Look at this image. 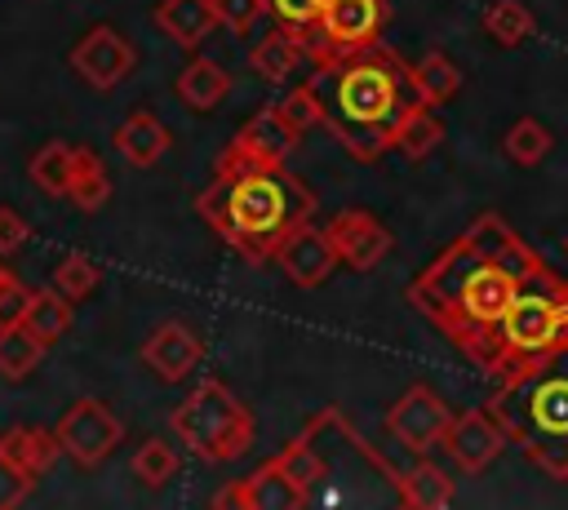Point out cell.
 I'll use <instances>...</instances> for the list:
<instances>
[{
	"mask_svg": "<svg viewBox=\"0 0 568 510\" xmlns=\"http://www.w3.org/2000/svg\"><path fill=\"white\" fill-rule=\"evenodd\" d=\"M311 53V44H306V31H288V27H280V31H271L266 40H257V49H253V67L266 75V80H284V75H293L297 67H302V58Z\"/></svg>",
	"mask_w": 568,
	"mask_h": 510,
	"instance_id": "d6986e66",
	"label": "cell"
},
{
	"mask_svg": "<svg viewBox=\"0 0 568 510\" xmlns=\"http://www.w3.org/2000/svg\"><path fill=\"white\" fill-rule=\"evenodd\" d=\"M195 208L231 248L266 262L288 239V231L311 222L315 195L293 173H284V164H253L226 146L222 173L195 200Z\"/></svg>",
	"mask_w": 568,
	"mask_h": 510,
	"instance_id": "3957f363",
	"label": "cell"
},
{
	"mask_svg": "<svg viewBox=\"0 0 568 510\" xmlns=\"http://www.w3.org/2000/svg\"><path fill=\"white\" fill-rule=\"evenodd\" d=\"M510 443V435H506V426L497 421V412L484 404V408H466V412H457L453 417V426H448V435H444V448H448V457L462 466V470H488L497 457H501V448Z\"/></svg>",
	"mask_w": 568,
	"mask_h": 510,
	"instance_id": "ba28073f",
	"label": "cell"
},
{
	"mask_svg": "<svg viewBox=\"0 0 568 510\" xmlns=\"http://www.w3.org/2000/svg\"><path fill=\"white\" fill-rule=\"evenodd\" d=\"M44 346H53L67 328H71V297H62L58 288H49V293H36L31 297V306H27V319H22Z\"/></svg>",
	"mask_w": 568,
	"mask_h": 510,
	"instance_id": "83f0119b",
	"label": "cell"
},
{
	"mask_svg": "<svg viewBox=\"0 0 568 510\" xmlns=\"http://www.w3.org/2000/svg\"><path fill=\"white\" fill-rule=\"evenodd\" d=\"M0 448L27 470V475H44L58 457H62V443H58V430H40V426H13L0 435Z\"/></svg>",
	"mask_w": 568,
	"mask_h": 510,
	"instance_id": "ac0fdd59",
	"label": "cell"
},
{
	"mask_svg": "<svg viewBox=\"0 0 568 510\" xmlns=\"http://www.w3.org/2000/svg\"><path fill=\"white\" fill-rule=\"evenodd\" d=\"M328 235H333V244H337L342 266H351V271H373V266L390 253V231H386L373 213H364V208L337 213V217L328 222Z\"/></svg>",
	"mask_w": 568,
	"mask_h": 510,
	"instance_id": "7c38bea8",
	"label": "cell"
},
{
	"mask_svg": "<svg viewBox=\"0 0 568 510\" xmlns=\"http://www.w3.org/2000/svg\"><path fill=\"white\" fill-rule=\"evenodd\" d=\"M106 195H111V177H106V169L98 164L93 151L80 146V164H75V182H71V200H75L84 213H93V208L106 204Z\"/></svg>",
	"mask_w": 568,
	"mask_h": 510,
	"instance_id": "f1b7e54d",
	"label": "cell"
},
{
	"mask_svg": "<svg viewBox=\"0 0 568 510\" xmlns=\"http://www.w3.org/2000/svg\"><path fill=\"white\" fill-rule=\"evenodd\" d=\"M413 84H417V93H422L426 106H444L462 89V71H457V62L448 53L430 49L426 58L413 62Z\"/></svg>",
	"mask_w": 568,
	"mask_h": 510,
	"instance_id": "7402d4cb",
	"label": "cell"
},
{
	"mask_svg": "<svg viewBox=\"0 0 568 510\" xmlns=\"http://www.w3.org/2000/svg\"><path fill=\"white\" fill-rule=\"evenodd\" d=\"M444 142V120L435 115V106H413L408 115H404V124L395 129V151L404 155V160H426L435 146Z\"/></svg>",
	"mask_w": 568,
	"mask_h": 510,
	"instance_id": "d4e9b609",
	"label": "cell"
},
{
	"mask_svg": "<svg viewBox=\"0 0 568 510\" xmlns=\"http://www.w3.org/2000/svg\"><path fill=\"white\" fill-rule=\"evenodd\" d=\"M280 115H284V120H288L297 133H306V129L324 124V106H320V98H315V89H311V84L293 89V93L280 102Z\"/></svg>",
	"mask_w": 568,
	"mask_h": 510,
	"instance_id": "1f68e13d",
	"label": "cell"
},
{
	"mask_svg": "<svg viewBox=\"0 0 568 510\" xmlns=\"http://www.w3.org/2000/svg\"><path fill=\"white\" fill-rule=\"evenodd\" d=\"M217 506H248V510H302L306 492L284 475L280 457H271L262 470H253L248 479H240L235 488L217 492Z\"/></svg>",
	"mask_w": 568,
	"mask_h": 510,
	"instance_id": "4fadbf2b",
	"label": "cell"
},
{
	"mask_svg": "<svg viewBox=\"0 0 568 510\" xmlns=\"http://www.w3.org/2000/svg\"><path fill=\"white\" fill-rule=\"evenodd\" d=\"M22 239H27V222L13 208L0 204V257H9L13 248H22Z\"/></svg>",
	"mask_w": 568,
	"mask_h": 510,
	"instance_id": "8d00e7d4",
	"label": "cell"
},
{
	"mask_svg": "<svg viewBox=\"0 0 568 510\" xmlns=\"http://www.w3.org/2000/svg\"><path fill=\"white\" fill-rule=\"evenodd\" d=\"M484 31H488L501 49H515V44H524V40L537 31V18H532V9L519 4V0H493V4L484 9Z\"/></svg>",
	"mask_w": 568,
	"mask_h": 510,
	"instance_id": "4316f807",
	"label": "cell"
},
{
	"mask_svg": "<svg viewBox=\"0 0 568 510\" xmlns=\"http://www.w3.org/2000/svg\"><path fill=\"white\" fill-rule=\"evenodd\" d=\"M550 146H555L550 129H546L541 120H532V115H519V120L506 129V137H501V151H506V160H515L519 169H532V164H541V160L550 155Z\"/></svg>",
	"mask_w": 568,
	"mask_h": 510,
	"instance_id": "484cf974",
	"label": "cell"
},
{
	"mask_svg": "<svg viewBox=\"0 0 568 510\" xmlns=\"http://www.w3.org/2000/svg\"><path fill=\"white\" fill-rule=\"evenodd\" d=\"M173 470H178V452H173L164 439H146V443L138 448V457H133V475H138L146 488H164V483L173 479Z\"/></svg>",
	"mask_w": 568,
	"mask_h": 510,
	"instance_id": "4dcf8cb0",
	"label": "cell"
},
{
	"mask_svg": "<svg viewBox=\"0 0 568 510\" xmlns=\"http://www.w3.org/2000/svg\"><path fill=\"white\" fill-rule=\"evenodd\" d=\"M142 359H146V368H151L160 381H182V377L200 364V337H195L186 324H160V328L146 337Z\"/></svg>",
	"mask_w": 568,
	"mask_h": 510,
	"instance_id": "9a60e30c",
	"label": "cell"
},
{
	"mask_svg": "<svg viewBox=\"0 0 568 510\" xmlns=\"http://www.w3.org/2000/svg\"><path fill=\"white\" fill-rule=\"evenodd\" d=\"M399 488H404V506H413V510L453 506V479L435 461H417L408 475H399Z\"/></svg>",
	"mask_w": 568,
	"mask_h": 510,
	"instance_id": "603a6c76",
	"label": "cell"
},
{
	"mask_svg": "<svg viewBox=\"0 0 568 510\" xmlns=\"http://www.w3.org/2000/svg\"><path fill=\"white\" fill-rule=\"evenodd\" d=\"M0 275H4V266H0Z\"/></svg>",
	"mask_w": 568,
	"mask_h": 510,
	"instance_id": "f35d334b",
	"label": "cell"
},
{
	"mask_svg": "<svg viewBox=\"0 0 568 510\" xmlns=\"http://www.w3.org/2000/svg\"><path fill=\"white\" fill-rule=\"evenodd\" d=\"M550 266L497 213H479L413 284L408 302L484 373L493 368L501 324L541 284Z\"/></svg>",
	"mask_w": 568,
	"mask_h": 510,
	"instance_id": "6da1fadb",
	"label": "cell"
},
{
	"mask_svg": "<svg viewBox=\"0 0 568 510\" xmlns=\"http://www.w3.org/2000/svg\"><path fill=\"white\" fill-rule=\"evenodd\" d=\"M75 164H80V146H67V142H44L36 155H31V182L62 200L71 195V182H75Z\"/></svg>",
	"mask_w": 568,
	"mask_h": 510,
	"instance_id": "ffe728a7",
	"label": "cell"
},
{
	"mask_svg": "<svg viewBox=\"0 0 568 510\" xmlns=\"http://www.w3.org/2000/svg\"><path fill=\"white\" fill-rule=\"evenodd\" d=\"M164 146H169V133H164V124H160L155 115H146V111L129 115V120L115 129V151H120L133 169L155 164V160L164 155Z\"/></svg>",
	"mask_w": 568,
	"mask_h": 510,
	"instance_id": "e0dca14e",
	"label": "cell"
},
{
	"mask_svg": "<svg viewBox=\"0 0 568 510\" xmlns=\"http://www.w3.org/2000/svg\"><path fill=\"white\" fill-rule=\"evenodd\" d=\"M31 288L27 284H18L9 271L0 275V328H9V324H22L27 319V306H31Z\"/></svg>",
	"mask_w": 568,
	"mask_h": 510,
	"instance_id": "e575fe53",
	"label": "cell"
},
{
	"mask_svg": "<svg viewBox=\"0 0 568 510\" xmlns=\"http://www.w3.org/2000/svg\"><path fill=\"white\" fill-rule=\"evenodd\" d=\"M169 421L173 435L204 461H235L253 448V417L222 381H200Z\"/></svg>",
	"mask_w": 568,
	"mask_h": 510,
	"instance_id": "5b68a950",
	"label": "cell"
},
{
	"mask_svg": "<svg viewBox=\"0 0 568 510\" xmlns=\"http://www.w3.org/2000/svg\"><path fill=\"white\" fill-rule=\"evenodd\" d=\"M266 4H271V18L288 31H315L324 13V0H266Z\"/></svg>",
	"mask_w": 568,
	"mask_h": 510,
	"instance_id": "d6a6232c",
	"label": "cell"
},
{
	"mask_svg": "<svg viewBox=\"0 0 568 510\" xmlns=\"http://www.w3.org/2000/svg\"><path fill=\"white\" fill-rule=\"evenodd\" d=\"M382 22H386L382 0H324V13H320L324 53H346V49L377 44Z\"/></svg>",
	"mask_w": 568,
	"mask_h": 510,
	"instance_id": "30bf717a",
	"label": "cell"
},
{
	"mask_svg": "<svg viewBox=\"0 0 568 510\" xmlns=\"http://www.w3.org/2000/svg\"><path fill=\"white\" fill-rule=\"evenodd\" d=\"M58 443L71 461L80 466H98L115 452V443L124 439V421L102 404V399H75L62 417H58Z\"/></svg>",
	"mask_w": 568,
	"mask_h": 510,
	"instance_id": "8992f818",
	"label": "cell"
},
{
	"mask_svg": "<svg viewBox=\"0 0 568 510\" xmlns=\"http://www.w3.org/2000/svg\"><path fill=\"white\" fill-rule=\"evenodd\" d=\"M226 93H231V75H226L217 62H209V58H195V62L178 75V98H182L186 106H195V111L222 106Z\"/></svg>",
	"mask_w": 568,
	"mask_h": 510,
	"instance_id": "44dd1931",
	"label": "cell"
},
{
	"mask_svg": "<svg viewBox=\"0 0 568 510\" xmlns=\"http://www.w3.org/2000/svg\"><path fill=\"white\" fill-rule=\"evenodd\" d=\"M44 350H49V346H44L27 324H9V328H0V377L22 381L27 373L40 368Z\"/></svg>",
	"mask_w": 568,
	"mask_h": 510,
	"instance_id": "cb8c5ba5",
	"label": "cell"
},
{
	"mask_svg": "<svg viewBox=\"0 0 568 510\" xmlns=\"http://www.w3.org/2000/svg\"><path fill=\"white\" fill-rule=\"evenodd\" d=\"M337 262H342V257H337V244H333L328 226H311V222H302L297 231H288V239L275 248V266H280L297 288L324 284Z\"/></svg>",
	"mask_w": 568,
	"mask_h": 510,
	"instance_id": "9c48e42d",
	"label": "cell"
},
{
	"mask_svg": "<svg viewBox=\"0 0 568 510\" xmlns=\"http://www.w3.org/2000/svg\"><path fill=\"white\" fill-rule=\"evenodd\" d=\"M453 426V408L430 390V386H408L390 412H386V430L395 435V443H404L408 452H430L435 443H444Z\"/></svg>",
	"mask_w": 568,
	"mask_h": 510,
	"instance_id": "52a82bcc",
	"label": "cell"
},
{
	"mask_svg": "<svg viewBox=\"0 0 568 510\" xmlns=\"http://www.w3.org/2000/svg\"><path fill=\"white\" fill-rule=\"evenodd\" d=\"M31 479L36 475H27L4 448H0V510H9V506H18L27 492H31Z\"/></svg>",
	"mask_w": 568,
	"mask_h": 510,
	"instance_id": "d590c367",
	"label": "cell"
},
{
	"mask_svg": "<svg viewBox=\"0 0 568 510\" xmlns=\"http://www.w3.org/2000/svg\"><path fill=\"white\" fill-rule=\"evenodd\" d=\"M93 284H98V262L84 257V253H67V257L53 266V288H58L62 297H71V302H80L84 293H93Z\"/></svg>",
	"mask_w": 568,
	"mask_h": 510,
	"instance_id": "f546056e",
	"label": "cell"
},
{
	"mask_svg": "<svg viewBox=\"0 0 568 510\" xmlns=\"http://www.w3.org/2000/svg\"><path fill=\"white\" fill-rule=\"evenodd\" d=\"M297 129L280 115V106H266V111H257L240 133H235V142H231V151H240L244 160H253V164H284L288 160V151L297 146Z\"/></svg>",
	"mask_w": 568,
	"mask_h": 510,
	"instance_id": "5bb4252c",
	"label": "cell"
},
{
	"mask_svg": "<svg viewBox=\"0 0 568 510\" xmlns=\"http://www.w3.org/2000/svg\"><path fill=\"white\" fill-rule=\"evenodd\" d=\"M564 253H568V235H564Z\"/></svg>",
	"mask_w": 568,
	"mask_h": 510,
	"instance_id": "74e56055",
	"label": "cell"
},
{
	"mask_svg": "<svg viewBox=\"0 0 568 510\" xmlns=\"http://www.w3.org/2000/svg\"><path fill=\"white\" fill-rule=\"evenodd\" d=\"M311 89L324 106V124L333 129V137L364 164L395 151V129L413 106H422L413 67L377 44L324 53Z\"/></svg>",
	"mask_w": 568,
	"mask_h": 510,
	"instance_id": "7a4b0ae2",
	"label": "cell"
},
{
	"mask_svg": "<svg viewBox=\"0 0 568 510\" xmlns=\"http://www.w3.org/2000/svg\"><path fill=\"white\" fill-rule=\"evenodd\" d=\"M71 67L93 84V89H115L129 71H133V44L111 31V27H93L75 49H71Z\"/></svg>",
	"mask_w": 568,
	"mask_h": 510,
	"instance_id": "8fae6325",
	"label": "cell"
},
{
	"mask_svg": "<svg viewBox=\"0 0 568 510\" xmlns=\"http://www.w3.org/2000/svg\"><path fill=\"white\" fill-rule=\"evenodd\" d=\"M488 408L532 466L568 479V341L497 377Z\"/></svg>",
	"mask_w": 568,
	"mask_h": 510,
	"instance_id": "277c9868",
	"label": "cell"
},
{
	"mask_svg": "<svg viewBox=\"0 0 568 510\" xmlns=\"http://www.w3.org/2000/svg\"><path fill=\"white\" fill-rule=\"evenodd\" d=\"M213 4H217V18H222L235 35H248V31L271 13L266 0H213Z\"/></svg>",
	"mask_w": 568,
	"mask_h": 510,
	"instance_id": "836d02e7",
	"label": "cell"
},
{
	"mask_svg": "<svg viewBox=\"0 0 568 510\" xmlns=\"http://www.w3.org/2000/svg\"><path fill=\"white\" fill-rule=\"evenodd\" d=\"M155 22L164 35H173L178 44L195 49L222 18H217V4L213 0H160L155 4Z\"/></svg>",
	"mask_w": 568,
	"mask_h": 510,
	"instance_id": "2e32d148",
	"label": "cell"
}]
</instances>
